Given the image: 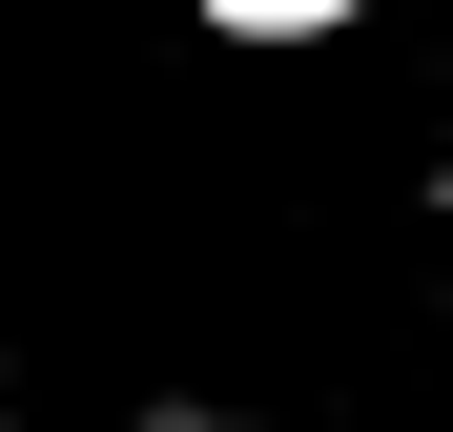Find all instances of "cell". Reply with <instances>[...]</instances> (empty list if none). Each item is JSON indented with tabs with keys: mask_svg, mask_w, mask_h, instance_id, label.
<instances>
[{
	"mask_svg": "<svg viewBox=\"0 0 453 432\" xmlns=\"http://www.w3.org/2000/svg\"><path fill=\"white\" fill-rule=\"evenodd\" d=\"M350 21H371V0H206L226 62H288V42H350Z\"/></svg>",
	"mask_w": 453,
	"mask_h": 432,
	"instance_id": "6da1fadb",
	"label": "cell"
},
{
	"mask_svg": "<svg viewBox=\"0 0 453 432\" xmlns=\"http://www.w3.org/2000/svg\"><path fill=\"white\" fill-rule=\"evenodd\" d=\"M104 432H268V412H226V391H124Z\"/></svg>",
	"mask_w": 453,
	"mask_h": 432,
	"instance_id": "7a4b0ae2",
	"label": "cell"
},
{
	"mask_svg": "<svg viewBox=\"0 0 453 432\" xmlns=\"http://www.w3.org/2000/svg\"><path fill=\"white\" fill-rule=\"evenodd\" d=\"M433 227H453V144H433Z\"/></svg>",
	"mask_w": 453,
	"mask_h": 432,
	"instance_id": "3957f363",
	"label": "cell"
},
{
	"mask_svg": "<svg viewBox=\"0 0 453 432\" xmlns=\"http://www.w3.org/2000/svg\"><path fill=\"white\" fill-rule=\"evenodd\" d=\"M0 371H21V350H0ZM0 432H21V412H0Z\"/></svg>",
	"mask_w": 453,
	"mask_h": 432,
	"instance_id": "277c9868",
	"label": "cell"
}]
</instances>
